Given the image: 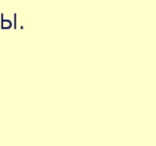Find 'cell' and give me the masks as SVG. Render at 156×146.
I'll return each instance as SVG.
<instances>
[{
    "instance_id": "cell-1",
    "label": "cell",
    "mask_w": 156,
    "mask_h": 146,
    "mask_svg": "<svg viewBox=\"0 0 156 146\" xmlns=\"http://www.w3.org/2000/svg\"><path fill=\"white\" fill-rule=\"evenodd\" d=\"M1 26H2V28H9L12 26V23L10 21H4L3 15H1Z\"/></svg>"
}]
</instances>
